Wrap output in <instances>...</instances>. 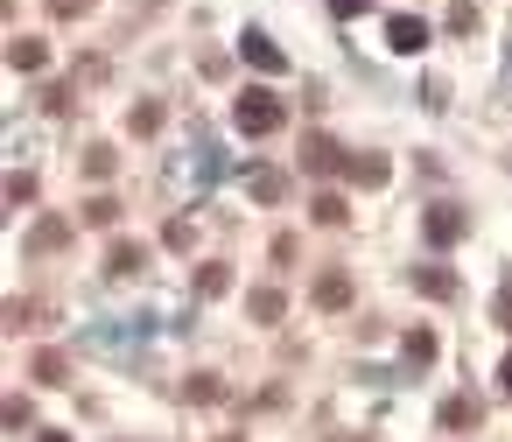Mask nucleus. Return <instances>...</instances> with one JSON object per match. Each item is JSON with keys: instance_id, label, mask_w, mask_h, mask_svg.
<instances>
[{"instance_id": "obj_2", "label": "nucleus", "mask_w": 512, "mask_h": 442, "mask_svg": "<svg viewBox=\"0 0 512 442\" xmlns=\"http://www.w3.org/2000/svg\"><path fill=\"white\" fill-rule=\"evenodd\" d=\"M463 232H470V211H463V204H435V211L421 218V239H428V246H456Z\"/></svg>"}, {"instance_id": "obj_6", "label": "nucleus", "mask_w": 512, "mask_h": 442, "mask_svg": "<svg viewBox=\"0 0 512 442\" xmlns=\"http://www.w3.org/2000/svg\"><path fill=\"white\" fill-rule=\"evenodd\" d=\"M344 176H351V183H365V190H379V183H386V176H393V169H386V162H379V155H365V162H358V155H351V162H344Z\"/></svg>"}, {"instance_id": "obj_22", "label": "nucleus", "mask_w": 512, "mask_h": 442, "mask_svg": "<svg viewBox=\"0 0 512 442\" xmlns=\"http://www.w3.org/2000/svg\"><path fill=\"white\" fill-rule=\"evenodd\" d=\"M498 386H505V393H512V358H505V365H498Z\"/></svg>"}, {"instance_id": "obj_8", "label": "nucleus", "mask_w": 512, "mask_h": 442, "mask_svg": "<svg viewBox=\"0 0 512 442\" xmlns=\"http://www.w3.org/2000/svg\"><path fill=\"white\" fill-rule=\"evenodd\" d=\"M253 197H260V204H281V197H288V176H281V169H260V176H253Z\"/></svg>"}, {"instance_id": "obj_1", "label": "nucleus", "mask_w": 512, "mask_h": 442, "mask_svg": "<svg viewBox=\"0 0 512 442\" xmlns=\"http://www.w3.org/2000/svg\"><path fill=\"white\" fill-rule=\"evenodd\" d=\"M281 99L274 92H239V106H232V127L246 134V141H267V134H281Z\"/></svg>"}, {"instance_id": "obj_21", "label": "nucleus", "mask_w": 512, "mask_h": 442, "mask_svg": "<svg viewBox=\"0 0 512 442\" xmlns=\"http://www.w3.org/2000/svg\"><path fill=\"white\" fill-rule=\"evenodd\" d=\"M50 8H57L64 22H71V15H85V8H92V0H50Z\"/></svg>"}, {"instance_id": "obj_16", "label": "nucleus", "mask_w": 512, "mask_h": 442, "mask_svg": "<svg viewBox=\"0 0 512 442\" xmlns=\"http://www.w3.org/2000/svg\"><path fill=\"white\" fill-rule=\"evenodd\" d=\"M85 218H92V225H113V218H120V204H113V197H92V204H85Z\"/></svg>"}, {"instance_id": "obj_10", "label": "nucleus", "mask_w": 512, "mask_h": 442, "mask_svg": "<svg viewBox=\"0 0 512 442\" xmlns=\"http://www.w3.org/2000/svg\"><path fill=\"white\" fill-rule=\"evenodd\" d=\"M316 302H323V309H344V302H351V281H344V274H323V281H316Z\"/></svg>"}, {"instance_id": "obj_17", "label": "nucleus", "mask_w": 512, "mask_h": 442, "mask_svg": "<svg viewBox=\"0 0 512 442\" xmlns=\"http://www.w3.org/2000/svg\"><path fill=\"white\" fill-rule=\"evenodd\" d=\"M197 288H204V295H225V288H232V274H225V267H204V274H197Z\"/></svg>"}, {"instance_id": "obj_13", "label": "nucleus", "mask_w": 512, "mask_h": 442, "mask_svg": "<svg viewBox=\"0 0 512 442\" xmlns=\"http://www.w3.org/2000/svg\"><path fill=\"white\" fill-rule=\"evenodd\" d=\"M134 267H148V246H127V239H120V246H113V274H134Z\"/></svg>"}, {"instance_id": "obj_12", "label": "nucleus", "mask_w": 512, "mask_h": 442, "mask_svg": "<svg viewBox=\"0 0 512 442\" xmlns=\"http://www.w3.org/2000/svg\"><path fill=\"white\" fill-rule=\"evenodd\" d=\"M470 421H477V400H463V393L442 400V428H470Z\"/></svg>"}, {"instance_id": "obj_5", "label": "nucleus", "mask_w": 512, "mask_h": 442, "mask_svg": "<svg viewBox=\"0 0 512 442\" xmlns=\"http://www.w3.org/2000/svg\"><path fill=\"white\" fill-rule=\"evenodd\" d=\"M302 162H309L316 176H330V169H344V162H337V148H330L323 134H309V141H302Z\"/></svg>"}, {"instance_id": "obj_9", "label": "nucleus", "mask_w": 512, "mask_h": 442, "mask_svg": "<svg viewBox=\"0 0 512 442\" xmlns=\"http://www.w3.org/2000/svg\"><path fill=\"white\" fill-rule=\"evenodd\" d=\"M414 288H421V295H435V302H442V295H456V281H449L442 267H414Z\"/></svg>"}, {"instance_id": "obj_7", "label": "nucleus", "mask_w": 512, "mask_h": 442, "mask_svg": "<svg viewBox=\"0 0 512 442\" xmlns=\"http://www.w3.org/2000/svg\"><path fill=\"white\" fill-rule=\"evenodd\" d=\"M8 64H15V71H43V43H36V36H15V43H8Z\"/></svg>"}, {"instance_id": "obj_15", "label": "nucleus", "mask_w": 512, "mask_h": 442, "mask_svg": "<svg viewBox=\"0 0 512 442\" xmlns=\"http://www.w3.org/2000/svg\"><path fill=\"white\" fill-rule=\"evenodd\" d=\"M400 351H407L414 365H428V358H435V337H428V330H407V344H400Z\"/></svg>"}, {"instance_id": "obj_11", "label": "nucleus", "mask_w": 512, "mask_h": 442, "mask_svg": "<svg viewBox=\"0 0 512 442\" xmlns=\"http://www.w3.org/2000/svg\"><path fill=\"white\" fill-rule=\"evenodd\" d=\"M309 211H316V225H344V218H351V211H344V197H337V190H323V197H316V204H309Z\"/></svg>"}, {"instance_id": "obj_4", "label": "nucleus", "mask_w": 512, "mask_h": 442, "mask_svg": "<svg viewBox=\"0 0 512 442\" xmlns=\"http://www.w3.org/2000/svg\"><path fill=\"white\" fill-rule=\"evenodd\" d=\"M239 50H246V64H260V71H288V57H281L260 29H246V36H239Z\"/></svg>"}, {"instance_id": "obj_18", "label": "nucleus", "mask_w": 512, "mask_h": 442, "mask_svg": "<svg viewBox=\"0 0 512 442\" xmlns=\"http://www.w3.org/2000/svg\"><path fill=\"white\" fill-rule=\"evenodd\" d=\"M491 323H498V330H512V281L498 288V302H491Z\"/></svg>"}, {"instance_id": "obj_20", "label": "nucleus", "mask_w": 512, "mask_h": 442, "mask_svg": "<svg viewBox=\"0 0 512 442\" xmlns=\"http://www.w3.org/2000/svg\"><path fill=\"white\" fill-rule=\"evenodd\" d=\"M365 8H372V0H330V15H337V22H351V15H365Z\"/></svg>"}, {"instance_id": "obj_3", "label": "nucleus", "mask_w": 512, "mask_h": 442, "mask_svg": "<svg viewBox=\"0 0 512 442\" xmlns=\"http://www.w3.org/2000/svg\"><path fill=\"white\" fill-rule=\"evenodd\" d=\"M386 50L421 57V50H428V22H414V15H386Z\"/></svg>"}, {"instance_id": "obj_14", "label": "nucleus", "mask_w": 512, "mask_h": 442, "mask_svg": "<svg viewBox=\"0 0 512 442\" xmlns=\"http://www.w3.org/2000/svg\"><path fill=\"white\" fill-rule=\"evenodd\" d=\"M246 309H253L260 323H274V316H281V295H274V288H253V295H246Z\"/></svg>"}, {"instance_id": "obj_19", "label": "nucleus", "mask_w": 512, "mask_h": 442, "mask_svg": "<svg viewBox=\"0 0 512 442\" xmlns=\"http://www.w3.org/2000/svg\"><path fill=\"white\" fill-rule=\"evenodd\" d=\"M85 169H92V176L106 183V176H113V148H92V155H85Z\"/></svg>"}]
</instances>
